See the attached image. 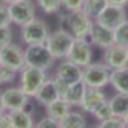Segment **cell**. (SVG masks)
Wrapping results in <instances>:
<instances>
[{
	"mask_svg": "<svg viewBox=\"0 0 128 128\" xmlns=\"http://www.w3.org/2000/svg\"><path fill=\"white\" fill-rule=\"evenodd\" d=\"M74 40V37L66 29L61 28V29L50 32L44 44L56 61L57 60L62 61V60L66 58V55L70 50L71 46H72Z\"/></svg>",
	"mask_w": 128,
	"mask_h": 128,
	"instance_id": "6da1fadb",
	"label": "cell"
},
{
	"mask_svg": "<svg viewBox=\"0 0 128 128\" xmlns=\"http://www.w3.org/2000/svg\"><path fill=\"white\" fill-rule=\"evenodd\" d=\"M48 79V71L40 68L26 65L19 71V86L30 98L35 96L41 85Z\"/></svg>",
	"mask_w": 128,
	"mask_h": 128,
	"instance_id": "7a4b0ae2",
	"label": "cell"
},
{
	"mask_svg": "<svg viewBox=\"0 0 128 128\" xmlns=\"http://www.w3.org/2000/svg\"><path fill=\"white\" fill-rule=\"evenodd\" d=\"M111 69L102 62H91L83 68L82 82L86 88H104L110 82Z\"/></svg>",
	"mask_w": 128,
	"mask_h": 128,
	"instance_id": "3957f363",
	"label": "cell"
},
{
	"mask_svg": "<svg viewBox=\"0 0 128 128\" xmlns=\"http://www.w3.org/2000/svg\"><path fill=\"white\" fill-rule=\"evenodd\" d=\"M62 18L63 21H65L64 29H66L74 38H88L93 20L88 18L83 10H65V14Z\"/></svg>",
	"mask_w": 128,
	"mask_h": 128,
	"instance_id": "277c9868",
	"label": "cell"
},
{
	"mask_svg": "<svg viewBox=\"0 0 128 128\" xmlns=\"http://www.w3.org/2000/svg\"><path fill=\"white\" fill-rule=\"evenodd\" d=\"M20 37L26 46L29 44H44L50 33L49 26L44 20L34 18L28 24L20 27Z\"/></svg>",
	"mask_w": 128,
	"mask_h": 128,
	"instance_id": "5b68a950",
	"label": "cell"
},
{
	"mask_svg": "<svg viewBox=\"0 0 128 128\" xmlns=\"http://www.w3.org/2000/svg\"><path fill=\"white\" fill-rule=\"evenodd\" d=\"M26 65L40 68L48 71L55 65V57L48 50L46 44H29L24 49Z\"/></svg>",
	"mask_w": 128,
	"mask_h": 128,
	"instance_id": "8992f818",
	"label": "cell"
},
{
	"mask_svg": "<svg viewBox=\"0 0 128 128\" xmlns=\"http://www.w3.org/2000/svg\"><path fill=\"white\" fill-rule=\"evenodd\" d=\"M12 24L22 27L36 18V4L33 0H15L8 4Z\"/></svg>",
	"mask_w": 128,
	"mask_h": 128,
	"instance_id": "52a82bcc",
	"label": "cell"
},
{
	"mask_svg": "<svg viewBox=\"0 0 128 128\" xmlns=\"http://www.w3.org/2000/svg\"><path fill=\"white\" fill-rule=\"evenodd\" d=\"M93 47L88 38H74L65 60L84 68L92 62Z\"/></svg>",
	"mask_w": 128,
	"mask_h": 128,
	"instance_id": "ba28073f",
	"label": "cell"
},
{
	"mask_svg": "<svg viewBox=\"0 0 128 128\" xmlns=\"http://www.w3.org/2000/svg\"><path fill=\"white\" fill-rule=\"evenodd\" d=\"M0 64L16 72L21 71L26 66L24 49H22L19 44L13 43V42L0 48Z\"/></svg>",
	"mask_w": 128,
	"mask_h": 128,
	"instance_id": "9c48e42d",
	"label": "cell"
},
{
	"mask_svg": "<svg viewBox=\"0 0 128 128\" xmlns=\"http://www.w3.org/2000/svg\"><path fill=\"white\" fill-rule=\"evenodd\" d=\"M94 21L98 22L99 24H101L102 27H106L108 29L113 30L115 27H118L119 24L127 21L126 7L107 4V6L101 10V13L98 15Z\"/></svg>",
	"mask_w": 128,
	"mask_h": 128,
	"instance_id": "30bf717a",
	"label": "cell"
},
{
	"mask_svg": "<svg viewBox=\"0 0 128 128\" xmlns=\"http://www.w3.org/2000/svg\"><path fill=\"white\" fill-rule=\"evenodd\" d=\"M2 100L7 112L28 108L30 97L26 94L20 86H10L2 92Z\"/></svg>",
	"mask_w": 128,
	"mask_h": 128,
	"instance_id": "8fae6325",
	"label": "cell"
},
{
	"mask_svg": "<svg viewBox=\"0 0 128 128\" xmlns=\"http://www.w3.org/2000/svg\"><path fill=\"white\" fill-rule=\"evenodd\" d=\"M102 63L106 64L111 70L128 66V48H124L116 44L104 50Z\"/></svg>",
	"mask_w": 128,
	"mask_h": 128,
	"instance_id": "7c38bea8",
	"label": "cell"
},
{
	"mask_svg": "<svg viewBox=\"0 0 128 128\" xmlns=\"http://www.w3.org/2000/svg\"><path fill=\"white\" fill-rule=\"evenodd\" d=\"M88 38H90V43L92 44V47L99 48L101 50L107 49L108 47H111L114 44L113 41V30L108 29L106 27H102L101 24L96 22L93 20L88 33Z\"/></svg>",
	"mask_w": 128,
	"mask_h": 128,
	"instance_id": "4fadbf2b",
	"label": "cell"
},
{
	"mask_svg": "<svg viewBox=\"0 0 128 128\" xmlns=\"http://www.w3.org/2000/svg\"><path fill=\"white\" fill-rule=\"evenodd\" d=\"M56 76L61 78L68 85H74L82 82L83 78V68L72 63L69 60H62L56 69Z\"/></svg>",
	"mask_w": 128,
	"mask_h": 128,
	"instance_id": "5bb4252c",
	"label": "cell"
},
{
	"mask_svg": "<svg viewBox=\"0 0 128 128\" xmlns=\"http://www.w3.org/2000/svg\"><path fill=\"white\" fill-rule=\"evenodd\" d=\"M106 100H107V97H106V93L102 91V88H86L79 108L85 113L92 115V113Z\"/></svg>",
	"mask_w": 128,
	"mask_h": 128,
	"instance_id": "9a60e30c",
	"label": "cell"
},
{
	"mask_svg": "<svg viewBox=\"0 0 128 128\" xmlns=\"http://www.w3.org/2000/svg\"><path fill=\"white\" fill-rule=\"evenodd\" d=\"M33 98H35V100L41 105V106H47L54 100H56L57 98H60L58 92L55 88V84L52 79L50 77H48V79L41 85V88L37 90Z\"/></svg>",
	"mask_w": 128,
	"mask_h": 128,
	"instance_id": "2e32d148",
	"label": "cell"
},
{
	"mask_svg": "<svg viewBox=\"0 0 128 128\" xmlns=\"http://www.w3.org/2000/svg\"><path fill=\"white\" fill-rule=\"evenodd\" d=\"M108 84L116 92L128 94V66L111 70Z\"/></svg>",
	"mask_w": 128,
	"mask_h": 128,
	"instance_id": "e0dca14e",
	"label": "cell"
},
{
	"mask_svg": "<svg viewBox=\"0 0 128 128\" xmlns=\"http://www.w3.org/2000/svg\"><path fill=\"white\" fill-rule=\"evenodd\" d=\"M108 105L113 115L128 120V94L116 92V94L108 99Z\"/></svg>",
	"mask_w": 128,
	"mask_h": 128,
	"instance_id": "ac0fdd59",
	"label": "cell"
},
{
	"mask_svg": "<svg viewBox=\"0 0 128 128\" xmlns=\"http://www.w3.org/2000/svg\"><path fill=\"white\" fill-rule=\"evenodd\" d=\"M44 108H46V114L60 122L69 113V111L72 107H71L70 104L64 98L60 97L56 100L52 101V102H50L49 105H47Z\"/></svg>",
	"mask_w": 128,
	"mask_h": 128,
	"instance_id": "d6986e66",
	"label": "cell"
},
{
	"mask_svg": "<svg viewBox=\"0 0 128 128\" xmlns=\"http://www.w3.org/2000/svg\"><path fill=\"white\" fill-rule=\"evenodd\" d=\"M10 120H12V128L35 127L33 114L28 111L27 108H24V110H18V111H12V112H10Z\"/></svg>",
	"mask_w": 128,
	"mask_h": 128,
	"instance_id": "ffe728a7",
	"label": "cell"
},
{
	"mask_svg": "<svg viewBox=\"0 0 128 128\" xmlns=\"http://www.w3.org/2000/svg\"><path fill=\"white\" fill-rule=\"evenodd\" d=\"M60 128H85L88 127V120L82 112L71 108L61 121L58 122Z\"/></svg>",
	"mask_w": 128,
	"mask_h": 128,
	"instance_id": "44dd1931",
	"label": "cell"
},
{
	"mask_svg": "<svg viewBox=\"0 0 128 128\" xmlns=\"http://www.w3.org/2000/svg\"><path fill=\"white\" fill-rule=\"evenodd\" d=\"M85 88H86V86L83 82H79V83H76V84L69 86L66 93L64 96V99L70 104L72 108H79L82 99L84 97Z\"/></svg>",
	"mask_w": 128,
	"mask_h": 128,
	"instance_id": "7402d4cb",
	"label": "cell"
},
{
	"mask_svg": "<svg viewBox=\"0 0 128 128\" xmlns=\"http://www.w3.org/2000/svg\"><path fill=\"white\" fill-rule=\"evenodd\" d=\"M107 4V0H85L82 10L92 20H96Z\"/></svg>",
	"mask_w": 128,
	"mask_h": 128,
	"instance_id": "603a6c76",
	"label": "cell"
},
{
	"mask_svg": "<svg viewBox=\"0 0 128 128\" xmlns=\"http://www.w3.org/2000/svg\"><path fill=\"white\" fill-rule=\"evenodd\" d=\"M114 44L124 48H128V21L122 22L113 29Z\"/></svg>",
	"mask_w": 128,
	"mask_h": 128,
	"instance_id": "cb8c5ba5",
	"label": "cell"
},
{
	"mask_svg": "<svg viewBox=\"0 0 128 128\" xmlns=\"http://www.w3.org/2000/svg\"><path fill=\"white\" fill-rule=\"evenodd\" d=\"M35 4L47 15L58 13L62 8L61 0H35Z\"/></svg>",
	"mask_w": 128,
	"mask_h": 128,
	"instance_id": "d4e9b609",
	"label": "cell"
},
{
	"mask_svg": "<svg viewBox=\"0 0 128 128\" xmlns=\"http://www.w3.org/2000/svg\"><path fill=\"white\" fill-rule=\"evenodd\" d=\"M128 120L115 115H111L110 118L105 119L99 121V124L97 125V127L99 128H127L128 127Z\"/></svg>",
	"mask_w": 128,
	"mask_h": 128,
	"instance_id": "484cf974",
	"label": "cell"
},
{
	"mask_svg": "<svg viewBox=\"0 0 128 128\" xmlns=\"http://www.w3.org/2000/svg\"><path fill=\"white\" fill-rule=\"evenodd\" d=\"M18 76H19V72L0 64V86L13 84Z\"/></svg>",
	"mask_w": 128,
	"mask_h": 128,
	"instance_id": "4316f807",
	"label": "cell"
},
{
	"mask_svg": "<svg viewBox=\"0 0 128 128\" xmlns=\"http://www.w3.org/2000/svg\"><path fill=\"white\" fill-rule=\"evenodd\" d=\"M92 115L97 119L98 121L105 120V119L110 118L111 115H113L112 114V111H111V107H110V105H108V99L106 101H104V102L92 113Z\"/></svg>",
	"mask_w": 128,
	"mask_h": 128,
	"instance_id": "83f0119b",
	"label": "cell"
},
{
	"mask_svg": "<svg viewBox=\"0 0 128 128\" xmlns=\"http://www.w3.org/2000/svg\"><path fill=\"white\" fill-rule=\"evenodd\" d=\"M13 42V30L10 26L8 27H0V48Z\"/></svg>",
	"mask_w": 128,
	"mask_h": 128,
	"instance_id": "f1b7e54d",
	"label": "cell"
},
{
	"mask_svg": "<svg viewBox=\"0 0 128 128\" xmlns=\"http://www.w3.org/2000/svg\"><path fill=\"white\" fill-rule=\"evenodd\" d=\"M85 0H61L62 8L66 12H74V10H80L83 8Z\"/></svg>",
	"mask_w": 128,
	"mask_h": 128,
	"instance_id": "f546056e",
	"label": "cell"
},
{
	"mask_svg": "<svg viewBox=\"0 0 128 128\" xmlns=\"http://www.w3.org/2000/svg\"><path fill=\"white\" fill-rule=\"evenodd\" d=\"M10 24L12 20L8 12V5L0 1V27H8Z\"/></svg>",
	"mask_w": 128,
	"mask_h": 128,
	"instance_id": "4dcf8cb0",
	"label": "cell"
},
{
	"mask_svg": "<svg viewBox=\"0 0 128 128\" xmlns=\"http://www.w3.org/2000/svg\"><path fill=\"white\" fill-rule=\"evenodd\" d=\"M36 128H60L58 121H56L55 119H52L49 115H46L44 118H42L40 121H37L35 124Z\"/></svg>",
	"mask_w": 128,
	"mask_h": 128,
	"instance_id": "1f68e13d",
	"label": "cell"
},
{
	"mask_svg": "<svg viewBox=\"0 0 128 128\" xmlns=\"http://www.w3.org/2000/svg\"><path fill=\"white\" fill-rule=\"evenodd\" d=\"M51 79L54 82L55 88H56V90H57V92H58V96L61 98H64V96H65V93H66L68 88H69L70 85H68L66 83H64L61 78H58L56 74H55L54 77H51Z\"/></svg>",
	"mask_w": 128,
	"mask_h": 128,
	"instance_id": "d6a6232c",
	"label": "cell"
},
{
	"mask_svg": "<svg viewBox=\"0 0 128 128\" xmlns=\"http://www.w3.org/2000/svg\"><path fill=\"white\" fill-rule=\"evenodd\" d=\"M0 128H12V120H10V112L0 113Z\"/></svg>",
	"mask_w": 128,
	"mask_h": 128,
	"instance_id": "836d02e7",
	"label": "cell"
},
{
	"mask_svg": "<svg viewBox=\"0 0 128 128\" xmlns=\"http://www.w3.org/2000/svg\"><path fill=\"white\" fill-rule=\"evenodd\" d=\"M107 2L111 4V5H116V6L126 7L127 6L128 0H107Z\"/></svg>",
	"mask_w": 128,
	"mask_h": 128,
	"instance_id": "e575fe53",
	"label": "cell"
},
{
	"mask_svg": "<svg viewBox=\"0 0 128 128\" xmlns=\"http://www.w3.org/2000/svg\"><path fill=\"white\" fill-rule=\"evenodd\" d=\"M5 111H6V108H5V104H4V100H2V93L0 91V113H2Z\"/></svg>",
	"mask_w": 128,
	"mask_h": 128,
	"instance_id": "d590c367",
	"label": "cell"
},
{
	"mask_svg": "<svg viewBox=\"0 0 128 128\" xmlns=\"http://www.w3.org/2000/svg\"><path fill=\"white\" fill-rule=\"evenodd\" d=\"M0 1H1V2H4V4H7V5H8V4L13 2V1H15V0H0Z\"/></svg>",
	"mask_w": 128,
	"mask_h": 128,
	"instance_id": "8d00e7d4",
	"label": "cell"
}]
</instances>
